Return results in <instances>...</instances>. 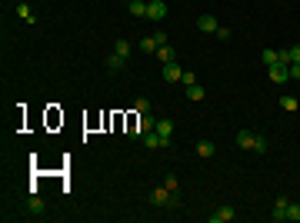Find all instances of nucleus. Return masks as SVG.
I'll return each mask as SVG.
<instances>
[{
	"instance_id": "obj_5",
	"label": "nucleus",
	"mask_w": 300,
	"mask_h": 223,
	"mask_svg": "<svg viewBox=\"0 0 300 223\" xmlns=\"http://www.w3.org/2000/svg\"><path fill=\"white\" fill-rule=\"evenodd\" d=\"M164 80H167V83H180V80H184V67H180L177 60H173V63H164Z\"/></svg>"
},
{
	"instance_id": "obj_27",
	"label": "nucleus",
	"mask_w": 300,
	"mask_h": 223,
	"mask_svg": "<svg viewBox=\"0 0 300 223\" xmlns=\"http://www.w3.org/2000/svg\"><path fill=\"white\" fill-rule=\"evenodd\" d=\"M164 186H167V190H173V193H177V177H173V173H167V180H164Z\"/></svg>"
},
{
	"instance_id": "obj_24",
	"label": "nucleus",
	"mask_w": 300,
	"mask_h": 223,
	"mask_svg": "<svg viewBox=\"0 0 300 223\" xmlns=\"http://www.w3.org/2000/svg\"><path fill=\"white\" fill-rule=\"evenodd\" d=\"M157 47H160V43H157V40H153V37L140 40V50H144V54H157Z\"/></svg>"
},
{
	"instance_id": "obj_21",
	"label": "nucleus",
	"mask_w": 300,
	"mask_h": 223,
	"mask_svg": "<svg viewBox=\"0 0 300 223\" xmlns=\"http://www.w3.org/2000/svg\"><path fill=\"white\" fill-rule=\"evenodd\" d=\"M27 210H30V213H34V217H40V213H43V200H40L37 193H34V197H30V200H27Z\"/></svg>"
},
{
	"instance_id": "obj_19",
	"label": "nucleus",
	"mask_w": 300,
	"mask_h": 223,
	"mask_svg": "<svg viewBox=\"0 0 300 223\" xmlns=\"http://www.w3.org/2000/svg\"><path fill=\"white\" fill-rule=\"evenodd\" d=\"M297 107H300V103H297V97H290V93H283V97H280V110L294 113V110H297Z\"/></svg>"
},
{
	"instance_id": "obj_17",
	"label": "nucleus",
	"mask_w": 300,
	"mask_h": 223,
	"mask_svg": "<svg viewBox=\"0 0 300 223\" xmlns=\"http://www.w3.org/2000/svg\"><path fill=\"white\" fill-rule=\"evenodd\" d=\"M17 17H20V20H27V23H37V14H34L27 3H17Z\"/></svg>"
},
{
	"instance_id": "obj_13",
	"label": "nucleus",
	"mask_w": 300,
	"mask_h": 223,
	"mask_svg": "<svg viewBox=\"0 0 300 223\" xmlns=\"http://www.w3.org/2000/svg\"><path fill=\"white\" fill-rule=\"evenodd\" d=\"M150 130H157V117L140 113V127H137V133H150Z\"/></svg>"
},
{
	"instance_id": "obj_3",
	"label": "nucleus",
	"mask_w": 300,
	"mask_h": 223,
	"mask_svg": "<svg viewBox=\"0 0 300 223\" xmlns=\"http://www.w3.org/2000/svg\"><path fill=\"white\" fill-rule=\"evenodd\" d=\"M267 77H270L274 83H287V80H290V63H280V60H277L274 67H267Z\"/></svg>"
},
{
	"instance_id": "obj_23",
	"label": "nucleus",
	"mask_w": 300,
	"mask_h": 223,
	"mask_svg": "<svg viewBox=\"0 0 300 223\" xmlns=\"http://www.w3.org/2000/svg\"><path fill=\"white\" fill-rule=\"evenodd\" d=\"M267 147H270L267 137H263V133H254V153H267Z\"/></svg>"
},
{
	"instance_id": "obj_6",
	"label": "nucleus",
	"mask_w": 300,
	"mask_h": 223,
	"mask_svg": "<svg viewBox=\"0 0 300 223\" xmlns=\"http://www.w3.org/2000/svg\"><path fill=\"white\" fill-rule=\"evenodd\" d=\"M140 143H144L147 150H160V147H164V140H160V133H157V130L140 133Z\"/></svg>"
},
{
	"instance_id": "obj_11",
	"label": "nucleus",
	"mask_w": 300,
	"mask_h": 223,
	"mask_svg": "<svg viewBox=\"0 0 300 223\" xmlns=\"http://www.w3.org/2000/svg\"><path fill=\"white\" fill-rule=\"evenodd\" d=\"M157 60H160V63H173V60H177V54H173V47H170V43H164V47H157Z\"/></svg>"
},
{
	"instance_id": "obj_25",
	"label": "nucleus",
	"mask_w": 300,
	"mask_h": 223,
	"mask_svg": "<svg viewBox=\"0 0 300 223\" xmlns=\"http://www.w3.org/2000/svg\"><path fill=\"white\" fill-rule=\"evenodd\" d=\"M287 220L300 223V203H287Z\"/></svg>"
},
{
	"instance_id": "obj_1",
	"label": "nucleus",
	"mask_w": 300,
	"mask_h": 223,
	"mask_svg": "<svg viewBox=\"0 0 300 223\" xmlns=\"http://www.w3.org/2000/svg\"><path fill=\"white\" fill-rule=\"evenodd\" d=\"M147 203H150V206H180V200H177V193H173V190H167V186H157V190H150Z\"/></svg>"
},
{
	"instance_id": "obj_15",
	"label": "nucleus",
	"mask_w": 300,
	"mask_h": 223,
	"mask_svg": "<svg viewBox=\"0 0 300 223\" xmlns=\"http://www.w3.org/2000/svg\"><path fill=\"white\" fill-rule=\"evenodd\" d=\"M130 50H133V47H130V40H124V37L113 43V54H117V57H124V60H130Z\"/></svg>"
},
{
	"instance_id": "obj_18",
	"label": "nucleus",
	"mask_w": 300,
	"mask_h": 223,
	"mask_svg": "<svg viewBox=\"0 0 300 223\" xmlns=\"http://www.w3.org/2000/svg\"><path fill=\"white\" fill-rule=\"evenodd\" d=\"M197 153H200V157H214V153H217V147H214V140H200V143H197Z\"/></svg>"
},
{
	"instance_id": "obj_7",
	"label": "nucleus",
	"mask_w": 300,
	"mask_h": 223,
	"mask_svg": "<svg viewBox=\"0 0 300 223\" xmlns=\"http://www.w3.org/2000/svg\"><path fill=\"white\" fill-rule=\"evenodd\" d=\"M234 217H237V210H234V206H220L217 213H210V223H230Z\"/></svg>"
},
{
	"instance_id": "obj_22",
	"label": "nucleus",
	"mask_w": 300,
	"mask_h": 223,
	"mask_svg": "<svg viewBox=\"0 0 300 223\" xmlns=\"http://www.w3.org/2000/svg\"><path fill=\"white\" fill-rule=\"evenodd\" d=\"M124 67H127V60H124V57H117V54L107 57V70H124Z\"/></svg>"
},
{
	"instance_id": "obj_14",
	"label": "nucleus",
	"mask_w": 300,
	"mask_h": 223,
	"mask_svg": "<svg viewBox=\"0 0 300 223\" xmlns=\"http://www.w3.org/2000/svg\"><path fill=\"white\" fill-rule=\"evenodd\" d=\"M127 10L133 17H147V0H127Z\"/></svg>"
},
{
	"instance_id": "obj_29",
	"label": "nucleus",
	"mask_w": 300,
	"mask_h": 223,
	"mask_svg": "<svg viewBox=\"0 0 300 223\" xmlns=\"http://www.w3.org/2000/svg\"><path fill=\"white\" fill-rule=\"evenodd\" d=\"M290 80H300V63H290Z\"/></svg>"
},
{
	"instance_id": "obj_12",
	"label": "nucleus",
	"mask_w": 300,
	"mask_h": 223,
	"mask_svg": "<svg viewBox=\"0 0 300 223\" xmlns=\"http://www.w3.org/2000/svg\"><path fill=\"white\" fill-rule=\"evenodd\" d=\"M280 63H300V43H297V47L280 50Z\"/></svg>"
},
{
	"instance_id": "obj_16",
	"label": "nucleus",
	"mask_w": 300,
	"mask_h": 223,
	"mask_svg": "<svg viewBox=\"0 0 300 223\" xmlns=\"http://www.w3.org/2000/svg\"><path fill=\"white\" fill-rule=\"evenodd\" d=\"M237 147L240 150H254V130H240L237 133Z\"/></svg>"
},
{
	"instance_id": "obj_26",
	"label": "nucleus",
	"mask_w": 300,
	"mask_h": 223,
	"mask_svg": "<svg viewBox=\"0 0 300 223\" xmlns=\"http://www.w3.org/2000/svg\"><path fill=\"white\" fill-rule=\"evenodd\" d=\"M133 110H137V113H150V100H147V97H140V100L133 103Z\"/></svg>"
},
{
	"instance_id": "obj_8",
	"label": "nucleus",
	"mask_w": 300,
	"mask_h": 223,
	"mask_svg": "<svg viewBox=\"0 0 300 223\" xmlns=\"http://www.w3.org/2000/svg\"><path fill=\"white\" fill-rule=\"evenodd\" d=\"M287 203H290L287 197H277V203H274V213H270V217H274V223H283V220H287Z\"/></svg>"
},
{
	"instance_id": "obj_20",
	"label": "nucleus",
	"mask_w": 300,
	"mask_h": 223,
	"mask_svg": "<svg viewBox=\"0 0 300 223\" xmlns=\"http://www.w3.org/2000/svg\"><path fill=\"white\" fill-rule=\"evenodd\" d=\"M277 60H280V50H263V54H260V63H263V67H274Z\"/></svg>"
},
{
	"instance_id": "obj_28",
	"label": "nucleus",
	"mask_w": 300,
	"mask_h": 223,
	"mask_svg": "<svg viewBox=\"0 0 300 223\" xmlns=\"http://www.w3.org/2000/svg\"><path fill=\"white\" fill-rule=\"evenodd\" d=\"M180 83H184V87H190V83H197V77H193V74H187V70H184V80H180Z\"/></svg>"
},
{
	"instance_id": "obj_2",
	"label": "nucleus",
	"mask_w": 300,
	"mask_h": 223,
	"mask_svg": "<svg viewBox=\"0 0 300 223\" xmlns=\"http://www.w3.org/2000/svg\"><path fill=\"white\" fill-rule=\"evenodd\" d=\"M147 20H153V23L167 20V3L164 0H147Z\"/></svg>"
},
{
	"instance_id": "obj_9",
	"label": "nucleus",
	"mask_w": 300,
	"mask_h": 223,
	"mask_svg": "<svg viewBox=\"0 0 300 223\" xmlns=\"http://www.w3.org/2000/svg\"><path fill=\"white\" fill-rule=\"evenodd\" d=\"M157 133H160L164 147H170V133H173V120H157Z\"/></svg>"
},
{
	"instance_id": "obj_10",
	"label": "nucleus",
	"mask_w": 300,
	"mask_h": 223,
	"mask_svg": "<svg viewBox=\"0 0 300 223\" xmlns=\"http://www.w3.org/2000/svg\"><path fill=\"white\" fill-rule=\"evenodd\" d=\"M184 93H187V100H190V103H200V100L207 97V90L200 87V83H190V87H187Z\"/></svg>"
},
{
	"instance_id": "obj_4",
	"label": "nucleus",
	"mask_w": 300,
	"mask_h": 223,
	"mask_svg": "<svg viewBox=\"0 0 300 223\" xmlns=\"http://www.w3.org/2000/svg\"><path fill=\"white\" fill-rule=\"evenodd\" d=\"M217 27H220V23H217L214 14H200V17H197V30H200V34H217Z\"/></svg>"
}]
</instances>
